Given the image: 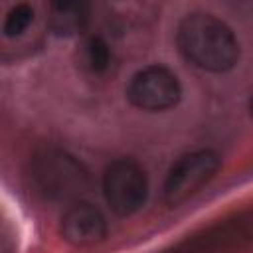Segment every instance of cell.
Masks as SVG:
<instances>
[{"label":"cell","instance_id":"6da1fadb","mask_svg":"<svg viewBox=\"0 0 253 253\" xmlns=\"http://www.w3.org/2000/svg\"><path fill=\"white\" fill-rule=\"evenodd\" d=\"M176 43L192 65L210 73H225L239 59V43L233 30L206 12L188 14L178 24Z\"/></svg>","mask_w":253,"mask_h":253},{"label":"cell","instance_id":"7a4b0ae2","mask_svg":"<svg viewBox=\"0 0 253 253\" xmlns=\"http://www.w3.org/2000/svg\"><path fill=\"white\" fill-rule=\"evenodd\" d=\"M34 180L51 200L79 202L89 190V172L85 166L61 148H42L34 156Z\"/></svg>","mask_w":253,"mask_h":253},{"label":"cell","instance_id":"3957f363","mask_svg":"<svg viewBox=\"0 0 253 253\" xmlns=\"http://www.w3.org/2000/svg\"><path fill=\"white\" fill-rule=\"evenodd\" d=\"M103 194L109 208L128 217L136 213L148 198V178L142 166L130 158H119L111 162L103 174Z\"/></svg>","mask_w":253,"mask_h":253},{"label":"cell","instance_id":"277c9868","mask_svg":"<svg viewBox=\"0 0 253 253\" xmlns=\"http://www.w3.org/2000/svg\"><path fill=\"white\" fill-rule=\"evenodd\" d=\"M221 158L210 148L194 150L176 160L164 180V202L172 208L196 196L219 170Z\"/></svg>","mask_w":253,"mask_h":253},{"label":"cell","instance_id":"5b68a950","mask_svg":"<svg viewBox=\"0 0 253 253\" xmlns=\"http://www.w3.org/2000/svg\"><path fill=\"white\" fill-rule=\"evenodd\" d=\"M180 97V81L164 65H148L136 71L126 87V99L130 105L146 113L168 111L178 105Z\"/></svg>","mask_w":253,"mask_h":253},{"label":"cell","instance_id":"8992f818","mask_svg":"<svg viewBox=\"0 0 253 253\" xmlns=\"http://www.w3.org/2000/svg\"><path fill=\"white\" fill-rule=\"evenodd\" d=\"M59 233L71 245H95L107 235V219L99 208L79 200L63 211L59 221Z\"/></svg>","mask_w":253,"mask_h":253},{"label":"cell","instance_id":"52a82bcc","mask_svg":"<svg viewBox=\"0 0 253 253\" xmlns=\"http://www.w3.org/2000/svg\"><path fill=\"white\" fill-rule=\"evenodd\" d=\"M87 6L81 2H57L51 6V30L59 36H69L75 34L83 28L87 16H85Z\"/></svg>","mask_w":253,"mask_h":253},{"label":"cell","instance_id":"ba28073f","mask_svg":"<svg viewBox=\"0 0 253 253\" xmlns=\"http://www.w3.org/2000/svg\"><path fill=\"white\" fill-rule=\"evenodd\" d=\"M111 47L101 36H91L83 43V65L91 73H105L111 65Z\"/></svg>","mask_w":253,"mask_h":253},{"label":"cell","instance_id":"9c48e42d","mask_svg":"<svg viewBox=\"0 0 253 253\" xmlns=\"http://www.w3.org/2000/svg\"><path fill=\"white\" fill-rule=\"evenodd\" d=\"M34 22V8L30 4H16L4 20V36L6 38H18L22 36L30 24Z\"/></svg>","mask_w":253,"mask_h":253},{"label":"cell","instance_id":"30bf717a","mask_svg":"<svg viewBox=\"0 0 253 253\" xmlns=\"http://www.w3.org/2000/svg\"><path fill=\"white\" fill-rule=\"evenodd\" d=\"M249 113H251V117H253V97H251V101H249Z\"/></svg>","mask_w":253,"mask_h":253}]
</instances>
